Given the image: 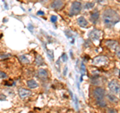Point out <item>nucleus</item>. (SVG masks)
I'll list each match as a JSON object with an SVG mask.
<instances>
[{
	"instance_id": "obj_1",
	"label": "nucleus",
	"mask_w": 120,
	"mask_h": 113,
	"mask_svg": "<svg viewBox=\"0 0 120 113\" xmlns=\"http://www.w3.org/2000/svg\"><path fill=\"white\" fill-rule=\"evenodd\" d=\"M102 20L106 27H112L120 20V16L113 9H105L102 14Z\"/></svg>"
},
{
	"instance_id": "obj_2",
	"label": "nucleus",
	"mask_w": 120,
	"mask_h": 113,
	"mask_svg": "<svg viewBox=\"0 0 120 113\" xmlns=\"http://www.w3.org/2000/svg\"><path fill=\"white\" fill-rule=\"evenodd\" d=\"M108 88H109L110 92L117 95V94H120V84L118 83L117 81L112 80L108 83Z\"/></svg>"
},
{
	"instance_id": "obj_3",
	"label": "nucleus",
	"mask_w": 120,
	"mask_h": 113,
	"mask_svg": "<svg viewBox=\"0 0 120 113\" xmlns=\"http://www.w3.org/2000/svg\"><path fill=\"white\" fill-rule=\"evenodd\" d=\"M82 9V4L79 1H74L71 5L70 8V14L71 15H76L78 13H80V11Z\"/></svg>"
},
{
	"instance_id": "obj_4",
	"label": "nucleus",
	"mask_w": 120,
	"mask_h": 113,
	"mask_svg": "<svg viewBox=\"0 0 120 113\" xmlns=\"http://www.w3.org/2000/svg\"><path fill=\"white\" fill-rule=\"evenodd\" d=\"M92 94L95 97V99H104V96L106 94V92H105V90L102 87H96L93 89Z\"/></svg>"
},
{
	"instance_id": "obj_5",
	"label": "nucleus",
	"mask_w": 120,
	"mask_h": 113,
	"mask_svg": "<svg viewBox=\"0 0 120 113\" xmlns=\"http://www.w3.org/2000/svg\"><path fill=\"white\" fill-rule=\"evenodd\" d=\"M64 5H65L64 0H52L50 4L51 8L54 10H61L64 7Z\"/></svg>"
},
{
	"instance_id": "obj_6",
	"label": "nucleus",
	"mask_w": 120,
	"mask_h": 113,
	"mask_svg": "<svg viewBox=\"0 0 120 113\" xmlns=\"http://www.w3.org/2000/svg\"><path fill=\"white\" fill-rule=\"evenodd\" d=\"M18 95L22 100H25L27 99L28 97L31 96V91L28 89H25V88H19L18 89Z\"/></svg>"
},
{
	"instance_id": "obj_7",
	"label": "nucleus",
	"mask_w": 120,
	"mask_h": 113,
	"mask_svg": "<svg viewBox=\"0 0 120 113\" xmlns=\"http://www.w3.org/2000/svg\"><path fill=\"white\" fill-rule=\"evenodd\" d=\"M108 62V58L106 56H97L93 59V64L94 65H103Z\"/></svg>"
},
{
	"instance_id": "obj_8",
	"label": "nucleus",
	"mask_w": 120,
	"mask_h": 113,
	"mask_svg": "<svg viewBox=\"0 0 120 113\" xmlns=\"http://www.w3.org/2000/svg\"><path fill=\"white\" fill-rule=\"evenodd\" d=\"M101 36V31L98 29H93L91 31L89 32L88 34V37L90 40H98Z\"/></svg>"
},
{
	"instance_id": "obj_9",
	"label": "nucleus",
	"mask_w": 120,
	"mask_h": 113,
	"mask_svg": "<svg viewBox=\"0 0 120 113\" xmlns=\"http://www.w3.org/2000/svg\"><path fill=\"white\" fill-rule=\"evenodd\" d=\"M105 45L112 50H116L118 48V42L116 40H107L105 42Z\"/></svg>"
},
{
	"instance_id": "obj_10",
	"label": "nucleus",
	"mask_w": 120,
	"mask_h": 113,
	"mask_svg": "<svg viewBox=\"0 0 120 113\" xmlns=\"http://www.w3.org/2000/svg\"><path fill=\"white\" fill-rule=\"evenodd\" d=\"M37 76L40 79H42V80H45V79H47V77H48V71L44 68H40L37 71Z\"/></svg>"
},
{
	"instance_id": "obj_11",
	"label": "nucleus",
	"mask_w": 120,
	"mask_h": 113,
	"mask_svg": "<svg viewBox=\"0 0 120 113\" xmlns=\"http://www.w3.org/2000/svg\"><path fill=\"white\" fill-rule=\"evenodd\" d=\"M77 23H78V25H79L80 27H86V26H88V21L86 20L85 17H83V16L78 17Z\"/></svg>"
},
{
	"instance_id": "obj_12",
	"label": "nucleus",
	"mask_w": 120,
	"mask_h": 113,
	"mask_svg": "<svg viewBox=\"0 0 120 113\" xmlns=\"http://www.w3.org/2000/svg\"><path fill=\"white\" fill-rule=\"evenodd\" d=\"M26 84H27L28 88H30V89H34V88L38 87V83H37L36 80H34V79H29V80L26 82Z\"/></svg>"
},
{
	"instance_id": "obj_13",
	"label": "nucleus",
	"mask_w": 120,
	"mask_h": 113,
	"mask_svg": "<svg viewBox=\"0 0 120 113\" xmlns=\"http://www.w3.org/2000/svg\"><path fill=\"white\" fill-rule=\"evenodd\" d=\"M106 95V97L108 98V100L110 101V102H112V103H116L118 101V98L116 97V95L115 94H113V93H107V94H105Z\"/></svg>"
},
{
	"instance_id": "obj_14",
	"label": "nucleus",
	"mask_w": 120,
	"mask_h": 113,
	"mask_svg": "<svg viewBox=\"0 0 120 113\" xmlns=\"http://www.w3.org/2000/svg\"><path fill=\"white\" fill-rule=\"evenodd\" d=\"M99 17H100V15H99L98 11H93V12L91 13V17H90V19H91V21L93 22V23H96V22L98 21Z\"/></svg>"
},
{
	"instance_id": "obj_15",
	"label": "nucleus",
	"mask_w": 120,
	"mask_h": 113,
	"mask_svg": "<svg viewBox=\"0 0 120 113\" xmlns=\"http://www.w3.org/2000/svg\"><path fill=\"white\" fill-rule=\"evenodd\" d=\"M18 59H19V61L23 64H28L30 62V59L27 55H19L18 56Z\"/></svg>"
},
{
	"instance_id": "obj_16",
	"label": "nucleus",
	"mask_w": 120,
	"mask_h": 113,
	"mask_svg": "<svg viewBox=\"0 0 120 113\" xmlns=\"http://www.w3.org/2000/svg\"><path fill=\"white\" fill-rule=\"evenodd\" d=\"M35 63H36V65H37V66H42V65H45L44 60H43V58L41 57L40 55H37L36 57H35Z\"/></svg>"
},
{
	"instance_id": "obj_17",
	"label": "nucleus",
	"mask_w": 120,
	"mask_h": 113,
	"mask_svg": "<svg viewBox=\"0 0 120 113\" xmlns=\"http://www.w3.org/2000/svg\"><path fill=\"white\" fill-rule=\"evenodd\" d=\"M82 7H83V9H85V10L92 9L93 7H94V3H93V2H90V1H87L86 3H84V5L82 6Z\"/></svg>"
},
{
	"instance_id": "obj_18",
	"label": "nucleus",
	"mask_w": 120,
	"mask_h": 113,
	"mask_svg": "<svg viewBox=\"0 0 120 113\" xmlns=\"http://www.w3.org/2000/svg\"><path fill=\"white\" fill-rule=\"evenodd\" d=\"M96 100V105H98L100 107H105L106 106V102L104 99H95Z\"/></svg>"
},
{
	"instance_id": "obj_19",
	"label": "nucleus",
	"mask_w": 120,
	"mask_h": 113,
	"mask_svg": "<svg viewBox=\"0 0 120 113\" xmlns=\"http://www.w3.org/2000/svg\"><path fill=\"white\" fill-rule=\"evenodd\" d=\"M46 52H47L48 56H49V59L51 60V61H53V60H54V55H53V52H51L49 49H46Z\"/></svg>"
},
{
	"instance_id": "obj_20",
	"label": "nucleus",
	"mask_w": 120,
	"mask_h": 113,
	"mask_svg": "<svg viewBox=\"0 0 120 113\" xmlns=\"http://www.w3.org/2000/svg\"><path fill=\"white\" fill-rule=\"evenodd\" d=\"M80 69H81V72H82V74H85V71H86V69H85V64H84L83 62H82V63H81Z\"/></svg>"
},
{
	"instance_id": "obj_21",
	"label": "nucleus",
	"mask_w": 120,
	"mask_h": 113,
	"mask_svg": "<svg viewBox=\"0 0 120 113\" xmlns=\"http://www.w3.org/2000/svg\"><path fill=\"white\" fill-rule=\"evenodd\" d=\"M0 78H1V79L7 78V74L5 72H3V71H0Z\"/></svg>"
},
{
	"instance_id": "obj_22",
	"label": "nucleus",
	"mask_w": 120,
	"mask_h": 113,
	"mask_svg": "<svg viewBox=\"0 0 120 113\" xmlns=\"http://www.w3.org/2000/svg\"><path fill=\"white\" fill-rule=\"evenodd\" d=\"M106 113H117V111H116L114 108H108Z\"/></svg>"
},
{
	"instance_id": "obj_23",
	"label": "nucleus",
	"mask_w": 120,
	"mask_h": 113,
	"mask_svg": "<svg viewBox=\"0 0 120 113\" xmlns=\"http://www.w3.org/2000/svg\"><path fill=\"white\" fill-rule=\"evenodd\" d=\"M61 59H62V61H64V62H66L67 61V55H66V53H63L62 54V56H61Z\"/></svg>"
},
{
	"instance_id": "obj_24",
	"label": "nucleus",
	"mask_w": 120,
	"mask_h": 113,
	"mask_svg": "<svg viewBox=\"0 0 120 113\" xmlns=\"http://www.w3.org/2000/svg\"><path fill=\"white\" fill-rule=\"evenodd\" d=\"M115 51H116V55H117V57H119V59H120V47H118Z\"/></svg>"
},
{
	"instance_id": "obj_25",
	"label": "nucleus",
	"mask_w": 120,
	"mask_h": 113,
	"mask_svg": "<svg viewBox=\"0 0 120 113\" xmlns=\"http://www.w3.org/2000/svg\"><path fill=\"white\" fill-rule=\"evenodd\" d=\"M56 21H57V17H56L55 15L51 16V22H56Z\"/></svg>"
},
{
	"instance_id": "obj_26",
	"label": "nucleus",
	"mask_w": 120,
	"mask_h": 113,
	"mask_svg": "<svg viewBox=\"0 0 120 113\" xmlns=\"http://www.w3.org/2000/svg\"><path fill=\"white\" fill-rule=\"evenodd\" d=\"M66 73H67V67H65L64 71H63V74H64V75H66Z\"/></svg>"
},
{
	"instance_id": "obj_27",
	"label": "nucleus",
	"mask_w": 120,
	"mask_h": 113,
	"mask_svg": "<svg viewBox=\"0 0 120 113\" xmlns=\"http://www.w3.org/2000/svg\"><path fill=\"white\" fill-rule=\"evenodd\" d=\"M38 14H39V15H42V14H44V12H42V11H39Z\"/></svg>"
},
{
	"instance_id": "obj_28",
	"label": "nucleus",
	"mask_w": 120,
	"mask_h": 113,
	"mask_svg": "<svg viewBox=\"0 0 120 113\" xmlns=\"http://www.w3.org/2000/svg\"><path fill=\"white\" fill-rule=\"evenodd\" d=\"M96 1H97V2H102L103 0H96Z\"/></svg>"
},
{
	"instance_id": "obj_29",
	"label": "nucleus",
	"mask_w": 120,
	"mask_h": 113,
	"mask_svg": "<svg viewBox=\"0 0 120 113\" xmlns=\"http://www.w3.org/2000/svg\"><path fill=\"white\" fill-rule=\"evenodd\" d=\"M41 1H44V2H46V1H48V0H41Z\"/></svg>"
}]
</instances>
